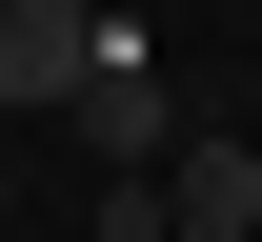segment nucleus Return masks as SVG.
Wrapping results in <instances>:
<instances>
[{
    "instance_id": "3",
    "label": "nucleus",
    "mask_w": 262,
    "mask_h": 242,
    "mask_svg": "<svg viewBox=\"0 0 262 242\" xmlns=\"http://www.w3.org/2000/svg\"><path fill=\"white\" fill-rule=\"evenodd\" d=\"M162 242H262V141H242V121H182V162H162Z\"/></svg>"
},
{
    "instance_id": "2",
    "label": "nucleus",
    "mask_w": 262,
    "mask_h": 242,
    "mask_svg": "<svg viewBox=\"0 0 262 242\" xmlns=\"http://www.w3.org/2000/svg\"><path fill=\"white\" fill-rule=\"evenodd\" d=\"M81 81H101V0H0V121H81Z\"/></svg>"
},
{
    "instance_id": "1",
    "label": "nucleus",
    "mask_w": 262,
    "mask_h": 242,
    "mask_svg": "<svg viewBox=\"0 0 262 242\" xmlns=\"http://www.w3.org/2000/svg\"><path fill=\"white\" fill-rule=\"evenodd\" d=\"M81 141H101V182H162V162H182V81H162V40H141V20H101Z\"/></svg>"
},
{
    "instance_id": "4",
    "label": "nucleus",
    "mask_w": 262,
    "mask_h": 242,
    "mask_svg": "<svg viewBox=\"0 0 262 242\" xmlns=\"http://www.w3.org/2000/svg\"><path fill=\"white\" fill-rule=\"evenodd\" d=\"M0 242H20V202H0Z\"/></svg>"
}]
</instances>
